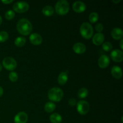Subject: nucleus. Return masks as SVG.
<instances>
[{"instance_id":"1","label":"nucleus","mask_w":123,"mask_h":123,"mask_svg":"<svg viewBox=\"0 0 123 123\" xmlns=\"http://www.w3.org/2000/svg\"><path fill=\"white\" fill-rule=\"evenodd\" d=\"M17 30L20 34L28 36L32 32V26L28 19L22 18L17 23Z\"/></svg>"},{"instance_id":"2","label":"nucleus","mask_w":123,"mask_h":123,"mask_svg":"<svg viewBox=\"0 0 123 123\" xmlns=\"http://www.w3.org/2000/svg\"><path fill=\"white\" fill-rule=\"evenodd\" d=\"M64 92L61 88L58 87L52 88L48 93V98L50 100L54 102H58L63 98Z\"/></svg>"},{"instance_id":"3","label":"nucleus","mask_w":123,"mask_h":123,"mask_svg":"<svg viewBox=\"0 0 123 123\" xmlns=\"http://www.w3.org/2000/svg\"><path fill=\"white\" fill-rule=\"evenodd\" d=\"M70 6L66 0H60L55 4V11L59 15H66L69 12Z\"/></svg>"},{"instance_id":"4","label":"nucleus","mask_w":123,"mask_h":123,"mask_svg":"<svg viewBox=\"0 0 123 123\" xmlns=\"http://www.w3.org/2000/svg\"><path fill=\"white\" fill-rule=\"evenodd\" d=\"M93 28L88 22H84L80 28V32L81 36L85 39H90L93 35Z\"/></svg>"},{"instance_id":"5","label":"nucleus","mask_w":123,"mask_h":123,"mask_svg":"<svg viewBox=\"0 0 123 123\" xmlns=\"http://www.w3.org/2000/svg\"><path fill=\"white\" fill-rule=\"evenodd\" d=\"M2 65L7 70L13 71L17 67L16 61L12 57H6L2 60Z\"/></svg>"},{"instance_id":"6","label":"nucleus","mask_w":123,"mask_h":123,"mask_svg":"<svg viewBox=\"0 0 123 123\" xmlns=\"http://www.w3.org/2000/svg\"><path fill=\"white\" fill-rule=\"evenodd\" d=\"M14 12L18 13H22L27 12L29 9V4L24 1H19L14 4L13 6Z\"/></svg>"},{"instance_id":"7","label":"nucleus","mask_w":123,"mask_h":123,"mask_svg":"<svg viewBox=\"0 0 123 123\" xmlns=\"http://www.w3.org/2000/svg\"><path fill=\"white\" fill-rule=\"evenodd\" d=\"M77 111L80 115H85L90 111V104L85 100H80L77 103Z\"/></svg>"},{"instance_id":"8","label":"nucleus","mask_w":123,"mask_h":123,"mask_svg":"<svg viewBox=\"0 0 123 123\" xmlns=\"http://www.w3.org/2000/svg\"><path fill=\"white\" fill-rule=\"evenodd\" d=\"M111 57L115 62H120L123 60V52L120 49H115L111 53Z\"/></svg>"},{"instance_id":"9","label":"nucleus","mask_w":123,"mask_h":123,"mask_svg":"<svg viewBox=\"0 0 123 123\" xmlns=\"http://www.w3.org/2000/svg\"><path fill=\"white\" fill-rule=\"evenodd\" d=\"M28 120V116L25 112H20L14 117V123H26Z\"/></svg>"},{"instance_id":"10","label":"nucleus","mask_w":123,"mask_h":123,"mask_svg":"<svg viewBox=\"0 0 123 123\" xmlns=\"http://www.w3.org/2000/svg\"><path fill=\"white\" fill-rule=\"evenodd\" d=\"M109 64H110V58L108 55H102L98 60V66L101 68H106Z\"/></svg>"},{"instance_id":"11","label":"nucleus","mask_w":123,"mask_h":123,"mask_svg":"<svg viewBox=\"0 0 123 123\" xmlns=\"http://www.w3.org/2000/svg\"><path fill=\"white\" fill-rule=\"evenodd\" d=\"M73 10L76 13H82L86 10V5L82 1H76L72 6Z\"/></svg>"},{"instance_id":"12","label":"nucleus","mask_w":123,"mask_h":123,"mask_svg":"<svg viewBox=\"0 0 123 123\" xmlns=\"http://www.w3.org/2000/svg\"><path fill=\"white\" fill-rule=\"evenodd\" d=\"M30 41L34 45H40L43 42V38L39 34L33 33L30 35Z\"/></svg>"},{"instance_id":"13","label":"nucleus","mask_w":123,"mask_h":123,"mask_svg":"<svg viewBox=\"0 0 123 123\" xmlns=\"http://www.w3.org/2000/svg\"><path fill=\"white\" fill-rule=\"evenodd\" d=\"M73 49L74 52L76 53L77 54H82L85 52L86 49V46L84 43L78 42L73 45Z\"/></svg>"},{"instance_id":"14","label":"nucleus","mask_w":123,"mask_h":123,"mask_svg":"<svg viewBox=\"0 0 123 123\" xmlns=\"http://www.w3.org/2000/svg\"><path fill=\"white\" fill-rule=\"evenodd\" d=\"M111 36L114 39L117 40L122 39L123 37V30L120 28H115L112 30Z\"/></svg>"},{"instance_id":"15","label":"nucleus","mask_w":123,"mask_h":123,"mask_svg":"<svg viewBox=\"0 0 123 123\" xmlns=\"http://www.w3.org/2000/svg\"><path fill=\"white\" fill-rule=\"evenodd\" d=\"M111 73L112 76L115 79H120L122 78L123 71L121 67L119 66H114L111 69Z\"/></svg>"},{"instance_id":"16","label":"nucleus","mask_w":123,"mask_h":123,"mask_svg":"<svg viewBox=\"0 0 123 123\" xmlns=\"http://www.w3.org/2000/svg\"><path fill=\"white\" fill-rule=\"evenodd\" d=\"M105 36L102 33H97L92 37V43L96 46H99L103 43Z\"/></svg>"},{"instance_id":"17","label":"nucleus","mask_w":123,"mask_h":123,"mask_svg":"<svg viewBox=\"0 0 123 123\" xmlns=\"http://www.w3.org/2000/svg\"><path fill=\"white\" fill-rule=\"evenodd\" d=\"M68 79V73L66 72H62L59 74L58 77V82L61 85H64L67 82Z\"/></svg>"},{"instance_id":"18","label":"nucleus","mask_w":123,"mask_h":123,"mask_svg":"<svg viewBox=\"0 0 123 123\" xmlns=\"http://www.w3.org/2000/svg\"><path fill=\"white\" fill-rule=\"evenodd\" d=\"M49 120L52 123H61L62 118L60 114L58 113H54L50 115Z\"/></svg>"},{"instance_id":"19","label":"nucleus","mask_w":123,"mask_h":123,"mask_svg":"<svg viewBox=\"0 0 123 123\" xmlns=\"http://www.w3.org/2000/svg\"><path fill=\"white\" fill-rule=\"evenodd\" d=\"M42 13L46 16H51L54 13V9L52 6H46L43 7Z\"/></svg>"},{"instance_id":"20","label":"nucleus","mask_w":123,"mask_h":123,"mask_svg":"<svg viewBox=\"0 0 123 123\" xmlns=\"http://www.w3.org/2000/svg\"><path fill=\"white\" fill-rule=\"evenodd\" d=\"M56 108V105L54 103L51 102H48L44 105V110L46 112L48 113H51L54 111V110Z\"/></svg>"},{"instance_id":"21","label":"nucleus","mask_w":123,"mask_h":123,"mask_svg":"<svg viewBox=\"0 0 123 123\" xmlns=\"http://www.w3.org/2000/svg\"><path fill=\"white\" fill-rule=\"evenodd\" d=\"M26 38L24 37H18L16 38L15 41H14V44L17 47L19 48H21V47L24 46L26 43Z\"/></svg>"},{"instance_id":"22","label":"nucleus","mask_w":123,"mask_h":123,"mask_svg":"<svg viewBox=\"0 0 123 123\" xmlns=\"http://www.w3.org/2000/svg\"><path fill=\"white\" fill-rule=\"evenodd\" d=\"M78 97L80 98H85L88 96V90L85 88H82L78 92Z\"/></svg>"},{"instance_id":"23","label":"nucleus","mask_w":123,"mask_h":123,"mask_svg":"<svg viewBox=\"0 0 123 123\" xmlns=\"http://www.w3.org/2000/svg\"><path fill=\"white\" fill-rule=\"evenodd\" d=\"M98 14L96 12H92L89 16V20H90V22L92 23V24L96 22L98 20Z\"/></svg>"},{"instance_id":"24","label":"nucleus","mask_w":123,"mask_h":123,"mask_svg":"<svg viewBox=\"0 0 123 123\" xmlns=\"http://www.w3.org/2000/svg\"><path fill=\"white\" fill-rule=\"evenodd\" d=\"M9 35L6 31H1L0 32V42H5L8 39Z\"/></svg>"},{"instance_id":"25","label":"nucleus","mask_w":123,"mask_h":123,"mask_svg":"<svg viewBox=\"0 0 123 123\" xmlns=\"http://www.w3.org/2000/svg\"><path fill=\"white\" fill-rule=\"evenodd\" d=\"M14 16H15V13H14V11L12 10L7 11L5 14V18L8 20L13 19L14 18Z\"/></svg>"},{"instance_id":"26","label":"nucleus","mask_w":123,"mask_h":123,"mask_svg":"<svg viewBox=\"0 0 123 123\" xmlns=\"http://www.w3.org/2000/svg\"><path fill=\"white\" fill-rule=\"evenodd\" d=\"M102 48L106 52H109L111 51V50L112 49L113 46L112 44H111V43L110 42H105V43H103V45H102Z\"/></svg>"},{"instance_id":"27","label":"nucleus","mask_w":123,"mask_h":123,"mask_svg":"<svg viewBox=\"0 0 123 123\" xmlns=\"http://www.w3.org/2000/svg\"><path fill=\"white\" fill-rule=\"evenodd\" d=\"M8 77H9L10 80L12 82H16L18 79V73H16V72H10V73H9Z\"/></svg>"},{"instance_id":"28","label":"nucleus","mask_w":123,"mask_h":123,"mask_svg":"<svg viewBox=\"0 0 123 123\" xmlns=\"http://www.w3.org/2000/svg\"><path fill=\"white\" fill-rule=\"evenodd\" d=\"M96 30L98 32V33H101L102 31L103 30V25L101 23H98L96 25Z\"/></svg>"},{"instance_id":"29","label":"nucleus","mask_w":123,"mask_h":123,"mask_svg":"<svg viewBox=\"0 0 123 123\" xmlns=\"http://www.w3.org/2000/svg\"><path fill=\"white\" fill-rule=\"evenodd\" d=\"M76 103L77 102L75 98H72L68 100V104H69V105L71 106H75L76 105Z\"/></svg>"},{"instance_id":"30","label":"nucleus","mask_w":123,"mask_h":123,"mask_svg":"<svg viewBox=\"0 0 123 123\" xmlns=\"http://www.w3.org/2000/svg\"><path fill=\"white\" fill-rule=\"evenodd\" d=\"M13 1V0H2L1 2L4 4H8L12 3Z\"/></svg>"},{"instance_id":"31","label":"nucleus","mask_w":123,"mask_h":123,"mask_svg":"<svg viewBox=\"0 0 123 123\" xmlns=\"http://www.w3.org/2000/svg\"><path fill=\"white\" fill-rule=\"evenodd\" d=\"M3 92H4L3 88H2L1 86H0V97L2 96V94H3Z\"/></svg>"},{"instance_id":"32","label":"nucleus","mask_w":123,"mask_h":123,"mask_svg":"<svg viewBox=\"0 0 123 123\" xmlns=\"http://www.w3.org/2000/svg\"><path fill=\"white\" fill-rule=\"evenodd\" d=\"M123 39H121V40H120V48H121V49H123Z\"/></svg>"},{"instance_id":"33","label":"nucleus","mask_w":123,"mask_h":123,"mask_svg":"<svg viewBox=\"0 0 123 123\" xmlns=\"http://www.w3.org/2000/svg\"><path fill=\"white\" fill-rule=\"evenodd\" d=\"M120 1H121V0H112V2H114V3H115V4L119 3Z\"/></svg>"},{"instance_id":"34","label":"nucleus","mask_w":123,"mask_h":123,"mask_svg":"<svg viewBox=\"0 0 123 123\" xmlns=\"http://www.w3.org/2000/svg\"><path fill=\"white\" fill-rule=\"evenodd\" d=\"M2 17L0 16V25L2 24Z\"/></svg>"},{"instance_id":"35","label":"nucleus","mask_w":123,"mask_h":123,"mask_svg":"<svg viewBox=\"0 0 123 123\" xmlns=\"http://www.w3.org/2000/svg\"><path fill=\"white\" fill-rule=\"evenodd\" d=\"M2 65H1V64L0 63V72L2 70Z\"/></svg>"}]
</instances>
